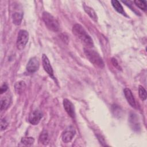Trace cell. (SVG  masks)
<instances>
[{
    "instance_id": "obj_18",
    "label": "cell",
    "mask_w": 147,
    "mask_h": 147,
    "mask_svg": "<svg viewBox=\"0 0 147 147\" xmlns=\"http://www.w3.org/2000/svg\"><path fill=\"white\" fill-rule=\"evenodd\" d=\"M21 142L27 146H30L32 145L34 142V139L33 137H23L22 138Z\"/></svg>"
},
{
    "instance_id": "obj_20",
    "label": "cell",
    "mask_w": 147,
    "mask_h": 147,
    "mask_svg": "<svg viewBox=\"0 0 147 147\" xmlns=\"http://www.w3.org/2000/svg\"><path fill=\"white\" fill-rule=\"evenodd\" d=\"M8 126V123L5 118H3L1 121V131L6 129Z\"/></svg>"
},
{
    "instance_id": "obj_15",
    "label": "cell",
    "mask_w": 147,
    "mask_h": 147,
    "mask_svg": "<svg viewBox=\"0 0 147 147\" xmlns=\"http://www.w3.org/2000/svg\"><path fill=\"white\" fill-rule=\"evenodd\" d=\"M38 142L40 144H42L44 145H47L48 144L49 138H48V134L47 131L44 130L41 133V134L39 136Z\"/></svg>"
},
{
    "instance_id": "obj_8",
    "label": "cell",
    "mask_w": 147,
    "mask_h": 147,
    "mask_svg": "<svg viewBox=\"0 0 147 147\" xmlns=\"http://www.w3.org/2000/svg\"><path fill=\"white\" fill-rule=\"evenodd\" d=\"M63 106L67 112V113L72 118H75V113L74 106L72 103L68 99H64L63 100Z\"/></svg>"
},
{
    "instance_id": "obj_19",
    "label": "cell",
    "mask_w": 147,
    "mask_h": 147,
    "mask_svg": "<svg viewBox=\"0 0 147 147\" xmlns=\"http://www.w3.org/2000/svg\"><path fill=\"white\" fill-rule=\"evenodd\" d=\"M134 2L136 4V5L141 10H143L144 11L146 10V2L145 1L137 0V1H134Z\"/></svg>"
},
{
    "instance_id": "obj_9",
    "label": "cell",
    "mask_w": 147,
    "mask_h": 147,
    "mask_svg": "<svg viewBox=\"0 0 147 147\" xmlns=\"http://www.w3.org/2000/svg\"><path fill=\"white\" fill-rule=\"evenodd\" d=\"M42 67L45 71L47 72V73L49 75L53 78V68L51 65L49 59L45 54H43L42 56Z\"/></svg>"
},
{
    "instance_id": "obj_1",
    "label": "cell",
    "mask_w": 147,
    "mask_h": 147,
    "mask_svg": "<svg viewBox=\"0 0 147 147\" xmlns=\"http://www.w3.org/2000/svg\"><path fill=\"white\" fill-rule=\"evenodd\" d=\"M72 31L73 34L76 36L87 48H90L94 46L92 38L82 25L79 24L74 25L72 27Z\"/></svg>"
},
{
    "instance_id": "obj_16",
    "label": "cell",
    "mask_w": 147,
    "mask_h": 147,
    "mask_svg": "<svg viewBox=\"0 0 147 147\" xmlns=\"http://www.w3.org/2000/svg\"><path fill=\"white\" fill-rule=\"evenodd\" d=\"M10 105V99L8 98H3L1 100V110L7 109Z\"/></svg>"
},
{
    "instance_id": "obj_21",
    "label": "cell",
    "mask_w": 147,
    "mask_h": 147,
    "mask_svg": "<svg viewBox=\"0 0 147 147\" xmlns=\"http://www.w3.org/2000/svg\"><path fill=\"white\" fill-rule=\"evenodd\" d=\"M111 63H112L113 65L116 68H117L118 69H121V68L120 67L119 64H118L117 60L115 58L113 57V58L111 59Z\"/></svg>"
},
{
    "instance_id": "obj_13",
    "label": "cell",
    "mask_w": 147,
    "mask_h": 147,
    "mask_svg": "<svg viewBox=\"0 0 147 147\" xmlns=\"http://www.w3.org/2000/svg\"><path fill=\"white\" fill-rule=\"evenodd\" d=\"M83 8L85 11V12L95 21H96L98 20V17L97 15L95 13V11L92 8H91L90 6H88L87 5H83Z\"/></svg>"
},
{
    "instance_id": "obj_4",
    "label": "cell",
    "mask_w": 147,
    "mask_h": 147,
    "mask_svg": "<svg viewBox=\"0 0 147 147\" xmlns=\"http://www.w3.org/2000/svg\"><path fill=\"white\" fill-rule=\"evenodd\" d=\"M29 40V33L25 30H20L18 33L16 45L18 49L21 51L24 49Z\"/></svg>"
},
{
    "instance_id": "obj_6",
    "label": "cell",
    "mask_w": 147,
    "mask_h": 147,
    "mask_svg": "<svg viewBox=\"0 0 147 147\" xmlns=\"http://www.w3.org/2000/svg\"><path fill=\"white\" fill-rule=\"evenodd\" d=\"M42 117V113L39 110L33 111L29 116V122L33 125H37Z\"/></svg>"
},
{
    "instance_id": "obj_10",
    "label": "cell",
    "mask_w": 147,
    "mask_h": 147,
    "mask_svg": "<svg viewBox=\"0 0 147 147\" xmlns=\"http://www.w3.org/2000/svg\"><path fill=\"white\" fill-rule=\"evenodd\" d=\"M123 93H124L125 98L126 99L129 105L133 107H136V100L131 90L128 88H125L123 90Z\"/></svg>"
},
{
    "instance_id": "obj_7",
    "label": "cell",
    "mask_w": 147,
    "mask_h": 147,
    "mask_svg": "<svg viewBox=\"0 0 147 147\" xmlns=\"http://www.w3.org/2000/svg\"><path fill=\"white\" fill-rule=\"evenodd\" d=\"M75 133V130L73 127H70L68 129H67L62 134V141L65 143L71 142L73 139Z\"/></svg>"
},
{
    "instance_id": "obj_12",
    "label": "cell",
    "mask_w": 147,
    "mask_h": 147,
    "mask_svg": "<svg viewBox=\"0 0 147 147\" xmlns=\"http://www.w3.org/2000/svg\"><path fill=\"white\" fill-rule=\"evenodd\" d=\"M111 4L112 6H113V7L115 9V10L119 13L122 14L123 16H127L125 11L123 10V8L122 7V6L121 5V3H119V1H117V0H113L111 1Z\"/></svg>"
},
{
    "instance_id": "obj_3",
    "label": "cell",
    "mask_w": 147,
    "mask_h": 147,
    "mask_svg": "<svg viewBox=\"0 0 147 147\" xmlns=\"http://www.w3.org/2000/svg\"><path fill=\"white\" fill-rule=\"evenodd\" d=\"M42 20L48 29L53 32H57L59 30V24L57 20L50 13L44 11L42 16Z\"/></svg>"
},
{
    "instance_id": "obj_14",
    "label": "cell",
    "mask_w": 147,
    "mask_h": 147,
    "mask_svg": "<svg viewBox=\"0 0 147 147\" xmlns=\"http://www.w3.org/2000/svg\"><path fill=\"white\" fill-rule=\"evenodd\" d=\"M23 17V14L19 12L14 13L12 14L13 22L16 25H20L22 22Z\"/></svg>"
},
{
    "instance_id": "obj_17",
    "label": "cell",
    "mask_w": 147,
    "mask_h": 147,
    "mask_svg": "<svg viewBox=\"0 0 147 147\" xmlns=\"http://www.w3.org/2000/svg\"><path fill=\"white\" fill-rule=\"evenodd\" d=\"M138 94H139V96L140 98V99L142 100H145L146 99V91L145 90V89L142 86H140L139 88H138Z\"/></svg>"
},
{
    "instance_id": "obj_11",
    "label": "cell",
    "mask_w": 147,
    "mask_h": 147,
    "mask_svg": "<svg viewBox=\"0 0 147 147\" xmlns=\"http://www.w3.org/2000/svg\"><path fill=\"white\" fill-rule=\"evenodd\" d=\"M26 88V84L24 81L20 80L16 83L14 85V88L16 92L18 94H21L23 93Z\"/></svg>"
},
{
    "instance_id": "obj_22",
    "label": "cell",
    "mask_w": 147,
    "mask_h": 147,
    "mask_svg": "<svg viewBox=\"0 0 147 147\" xmlns=\"http://www.w3.org/2000/svg\"><path fill=\"white\" fill-rule=\"evenodd\" d=\"M7 88H8V87L6 84L4 83L3 84H2L1 87V94H2L5 92H6L7 91Z\"/></svg>"
},
{
    "instance_id": "obj_5",
    "label": "cell",
    "mask_w": 147,
    "mask_h": 147,
    "mask_svg": "<svg viewBox=\"0 0 147 147\" xmlns=\"http://www.w3.org/2000/svg\"><path fill=\"white\" fill-rule=\"evenodd\" d=\"M40 67V63L38 58L33 57L29 60L26 65V71L29 73H34L36 72Z\"/></svg>"
},
{
    "instance_id": "obj_2",
    "label": "cell",
    "mask_w": 147,
    "mask_h": 147,
    "mask_svg": "<svg viewBox=\"0 0 147 147\" xmlns=\"http://www.w3.org/2000/svg\"><path fill=\"white\" fill-rule=\"evenodd\" d=\"M84 53L88 60L95 66L102 68L105 66L104 62L99 53L88 48H84Z\"/></svg>"
}]
</instances>
